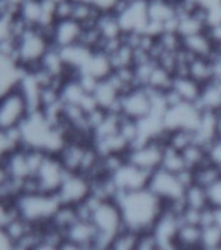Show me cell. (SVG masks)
I'll use <instances>...</instances> for the list:
<instances>
[{
	"mask_svg": "<svg viewBox=\"0 0 221 250\" xmlns=\"http://www.w3.org/2000/svg\"><path fill=\"white\" fill-rule=\"evenodd\" d=\"M116 202L121 210L126 232L134 234L150 233L163 214L165 205L148 188L121 193Z\"/></svg>",
	"mask_w": 221,
	"mask_h": 250,
	"instance_id": "obj_1",
	"label": "cell"
},
{
	"mask_svg": "<svg viewBox=\"0 0 221 250\" xmlns=\"http://www.w3.org/2000/svg\"><path fill=\"white\" fill-rule=\"evenodd\" d=\"M193 183V171L187 169L177 175L159 168L150 175L147 188L165 206H182L185 190Z\"/></svg>",
	"mask_w": 221,
	"mask_h": 250,
	"instance_id": "obj_2",
	"label": "cell"
},
{
	"mask_svg": "<svg viewBox=\"0 0 221 250\" xmlns=\"http://www.w3.org/2000/svg\"><path fill=\"white\" fill-rule=\"evenodd\" d=\"M51 47L50 38L38 27H31L22 37L16 39V60L23 70L33 72L39 68L42 59Z\"/></svg>",
	"mask_w": 221,
	"mask_h": 250,
	"instance_id": "obj_3",
	"label": "cell"
},
{
	"mask_svg": "<svg viewBox=\"0 0 221 250\" xmlns=\"http://www.w3.org/2000/svg\"><path fill=\"white\" fill-rule=\"evenodd\" d=\"M16 205L20 211V215L37 227L48 224L59 207L61 206L58 195L46 194V193L21 194L17 198Z\"/></svg>",
	"mask_w": 221,
	"mask_h": 250,
	"instance_id": "obj_4",
	"label": "cell"
},
{
	"mask_svg": "<svg viewBox=\"0 0 221 250\" xmlns=\"http://www.w3.org/2000/svg\"><path fill=\"white\" fill-rule=\"evenodd\" d=\"M154 93L151 90L137 86L121 95L117 112L125 119L140 121L154 112Z\"/></svg>",
	"mask_w": 221,
	"mask_h": 250,
	"instance_id": "obj_5",
	"label": "cell"
},
{
	"mask_svg": "<svg viewBox=\"0 0 221 250\" xmlns=\"http://www.w3.org/2000/svg\"><path fill=\"white\" fill-rule=\"evenodd\" d=\"M115 15L119 19L124 35L142 34L150 22L147 0H121Z\"/></svg>",
	"mask_w": 221,
	"mask_h": 250,
	"instance_id": "obj_6",
	"label": "cell"
},
{
	"mask_svg": "<svg viewBox=\"0 0 221 250\" xmlns=\"http://www.w3.org/2000/svg\"><path fill=\"white\" fill-rule=\"evenodd\" d=\"M202 116V109L194 103L180 102L168 105L163 113V125L165 132L175 130H190L195 132Z\"/></svg>",
	"mask_w": 221,
	"mask_h": 250,
	"instance_id": "obj_7",
	"label": "cell"
},
{
	"mask_svg": "<svg viewBox=\"0 0 221 250\" xmlns=\"http://www.w3.org/2000/svg\"><path fill=\"white\" fill-rule=\"evenodd\" d=\"M30 108L26 99L17 87L0 97V129L19 128L29 116Z\"/></svg>",
	"mask_w": 221,
	"mask_h": 250,
	"instance_id": "obj_8",
	"label": "cell"
},
{
	"mask_svg": "<svg viewBox=\"0 0 221 250\" xmlns=\"http://www.w3.org/2000/svg\"><path fill=\"white\" fill-rule=\"evenodd\" d=\"M69 172L62 166L61 160L55 154H47L44 160L38 168V171L33 177L37 181L39 193L56 194L64 183V180Z\"/></svg>",
	"mask_w": 221,
	"mask_h": 250,
	"instance_id": "obj_9",
	"label": "cell"
},
{
	"mask_svg": "<svg viewBox=\"0 0 221 250\" xmlns=\"http://www.w3.org/2000/svg\"><path fill=\"white\" fill-rule=\"evenodd\" d=\"M164 147H165L164 141L143 142V144L136 145L129 148V151L125 155V159L133 166L141 168L142 171L152 173L161 167Z\"/></svg>",
	"mask_w": 221,
	"mask_h": 250,
	"instance_id": "obj_10",
	"label": "cell"
},
{
	"mask_svg": "<svg viewBox=\"0 0 221 250\" xmlns=\"http://www.w3.org/2000/svg\"><path fill=\"white\" fill-rule=\"evenodd\" d=\"M56 195L61 205L78 206L91 195V180L82 173H68Z\"/></svg>",
	"mask_w": 221,
	"mask_h": 250,
	"instance_id": "obj_11",
	"label": "cell"
},
{
	"mask_svg": "<svg viewBox=\"0 0 221 250\" xmlns=\"http://www.w3.org/2000/svg\"><path fill=\"white\" fill-rule=\"evenodd\" d=\"M150 175L151 173L142 171L141 168L133 166L125 159L124 163L111 175V179H112L119 194H121V193H128V191L140 190V189L147 188Z\"/></svg>",
	"mask_w": 221,
	"mask_h": 250,
	"instance_id": "obj_12",
	"label": "cell"
},
{
	"mask_svg": "<svg viewBox=\"0 0 221 250\" xmlns=\"http://www.w3.org/2000/svg\"><path fill=\"white\" fill-rule=\"evenodd\" d=\"M85 27L76 20H61L56 21L52 29V46L58 48H66V47L78 44L81 41L82 33Z\"/></svg>",
	"mask_w": 221,
	"mask_h": 250,
	"instance_id": "obj_13",
	"label": "cell"
},
{
	"mask_svg": "<svg viewBox=\"0 0 221 250\" xmlns=\"http://www.w3.org/2000/svg\"><path fill=\"white\" fill-rule=\"evenodd\" d=\"M91 94L98 108L105 112H117L122 93L111 78L108 77L98 82Z\"/></svg>",
	"mask_w": 221,
	"mask_h": 250,
	"instance_id": "obj_14",
	"label": "cell"
},
{
	"mask_svg": "<svg viewBox=\"0 0 221 250\" xmlns=\"http://www.w3.org/2000/svg\"><path fill=\"white\" fill-rule=\"evenodd\" d=\"M169 91L179 102L197 104L202 91V85H199L198 82L194 81L187 74H176Z\"/></svg>",
	"mask_w": 221,
	"mask_h": 250,
	"instance_id": "obj_15",
	"label": "cell"
},
{
	"mask_svg": "<svg viewBox=\"0 0 221 250\" xmlns=\"http://www.w3.org/2000/svg\"><path fill=\"white\" fill-rule=\"evenodd\" d=\"M25 70L19 65L13 58L0 54V94L16 89Z\"/></svg>",
	"mask_w": 221,
	"mask_h": 250,
	"instance_id": "obj_16",
	"label": "cell"
},
{
	"mask_svg": "<svg viewBox=\"0 0 221 250\" xmlns=\"http://www.w3.org/2000/svg\"><path fill=\"white\" fill-rule=\"evenodd\" d=\"M182 50L191 58L204 59H211L216 52V48L207 34V31L182 38Z\"/></svg>",
	"mask_w": 221,
	"mask_h": 250,
	"instance_id": "obj_17",
	"label": "cell"
},
{
	"mask_svg": "<svg viewBox=\"0 0 221 250\" xmlns=\"http://www.w3.org/2000/svg\"><path fill=\"white\" fill-rule=\"evenodd\" d=\"M202 227L181 220L175 240L176 250H201Z\"/></svg>",
	"mask_w": 221,
	"mask_h": 250,
	"instance_id": "obj_18",
	"label": "cell"
},
{
	"mask_svg": "<svg viewBox=\"0 0 221 250\" xmlns=\"http://www.w3.org/2000/svg\"><path fill=\"white\" fill-rule=\"evenodd\" d=\"M197 105L203 112L221 113V82L211 81L202 86Z\"/></svg>",
	"mask_w": 221,
	"mask_h": 250,
	"instance_id": "obj_19",
	"label": "cell"
},
{
	"mask_svg": "<svg viewBox=\"0 0 221 250\" xmlns=\"http://www.w3.org/2000/svg\"><path fill=\"white\" fill-rule=\"evenodd\" d=\"M189 77L197 81L199 85H207L214 80V69L211 59L190 58L187 62L186 73Z\"/></svg>",
	"mask_w": 221,
	"mask_h": 250,
	"instance_id": "obj_20",
	"label": "cell"
},
{
	"mask_svg": "<svg viewBox=\"0 0 221 250\" xmlns=\"http://www.w3.org/2000/svg\"><path fill=\"white\" fill-rule=\"evenodd\" d=\"M95 26L100 33L103 42L116 41L124 37L119 19L115 13H105V15L99 16Z\"/></svg>",
	"mask_w": 221,
	"mask_h": 250,
	"instance_id": "obj_21",
	"label": "cell"
},
{
	"mask_svg": "<svg viewBox=\"0 0 221 250\" xmlns=\"http://www.w3.org/2000/svg\"><path fill=\"white\" fill-rule=\"evenodd\" d=\"M182 207L194 211H203L208 208L210 205H208V198H207L206 188L201 187L195 183L189 185L183 194Z\"/></svg>",
	"mask_w": 221,
	"mask_h": 250,
	"instance_id": "obj_22",
	"label": "cell"
},
{
	"mask_svg": "<svg viewBox=\"0 0 221 250\" xmlns=\"http://www.w3.org/2000/svg\"><path fill=\"white\" fill-rule=\"evenodd\" d=\"M181 152H182L187 169H190V171H195L197 168L202 167L203 164L208 163L206 146H203L199 142L191 144L189 147H186Z\"/></svg>",
	"mask_w": 221,
	"mask_h": 250,
	"instance_id": "obj_23",
	"label": "cell"
},
{
	"mask_svg": "<svg viewBox=\"0 0 221 250\" xmlns=\"http://www.w3.org/2000/svg\"><path fill=\"white\" fill-rule=\"evenodd\" d=\"M165 171L173 172V173H182V172L187 171L186 163L183 160L182 152L175 148L169 147L165 145L164 147V155H163V162H161V167ZM190 171V169H189Z\"/></svg>",
	"mask_w": 221,
	"mask_h": 250,
	"instance_id": "obj_24",
	"label": "cell"
},
{
	"mask_svg": "<svg viewBox=\"0 0 221 250\" xmlns=\"http://www.w3.org/2000/svg\"><path fill=\"white\" fill-rule=\"evenodd\" d=\"M201 250H221V227L218 222L202 227Z\"/></svg>",
	"mask_w": 221,
	"mask_h": 250,
	"instance_id": "obj_25",
	"label": "cell"
},
{
	"mask_svg": "<svg viewBox=\"0 0 221 250\" xmlns=\"http://www.w3.org/2000/svg\"><path fill=\"white\" fill-rule=\"evenodd\" d=\"M221 177L220 168L211 164L210 162L206 164H203L202 167L197 168L195 171H193V179L194 183L201 185L203 188H207L212 183H215L216 180Z\"/></svg>",
	"mask_w": 221,
	"mask_h": 250,
	"instance_id": "obj_26",
	"label": "cell"
},
{
	"mask_svg": "<svg viewBox=\"0 0 221 250\" xmlns=\"http://www.w3.org/2000/svg\"><path fill=\"white\" fill-rule=\"evenodd\" d=\"M138 234L130 233V232H122L120 236L115 238L109 250H136Z\"/></svg>",
	"mask_w": 221,
	"mask_h": 250,
	"instance_id": "obj_27",
	"label": "cell"
},
{
	"mask_svg": "<svg viewBox=\"0 0 221 250\" xmlns=\"http://www.w3.org/2000/svg\"><path fill=\"white\" fill-rule=\"evenodd\" d=\"M208 205L215 211L221 210V177L206 188Z\"/></svg>",
	"mask_w": 221,
	"mask_h": 250,
	"instance_id": "obj_28",
	"label": "cell"
},
{
	"mask_svg": "<svg viewBox=\"0 0 221 250\" xmlns=\"http://www.w3.org/2000/svg\"><path fill=\"white\" fill-rule=\"evenodd\" d=\"M73 0H59V1H56V8H55V17H56V21L72 19V17H73Z\"/></svg>",
	"mask_w": 221,
	"mask_h": 250,
	"instance_id": "obj_29",
	"label": "cell"
},
{
	"mask_svg": "<svg viewBox=\"0 0 221 250\" xmlns=\"http://www.w3.org/2000/svg\"><path fill=\"white\" fill-rule=\"evenodd\" d=\"M206 148L208 162L220 168L221 171V136L215 138L210 145H207Z\"/></svg>",
	"mask_w": 221,
	"mask_h": 250,
	"instance_id": "obj_30",
	"label": "cell"
},
{
	"mask_svg": "<svg viewBox=\"0 0 221 250\" xmlns=\"http://www.w3.org/2000/svg\"><path fill=\"white\" fill-rule=\"evenodd\" d=\"M89 3L100 15H105V13H115L121 0H89Z\"/></svg>",
	"mask_w": 221,
	"mask_h": 250,
	"instance_id": "obj_31",
	"label": "cell"
},
{
	"mask_svg": "<svg viewBox=\"0 0 221 250\" xmlns=\"http://www.w3.org/2000/svg\"><path fill=\"white\" fill-rule=\"evenodd\" d=\"M207 34L210 37V39L214 43L216 51L221 50V23L219 25H214V26L207 27Z\"/></svg>",
	"mask_w": 221,
	"mask_h": 250,
	"instance_id": "obj_32",
	"label": "cell"
},
{
	"mask_svg": "<svg viewBox=\"0 0 221 250\" xmlns=\"http://www.w3.org/2000/svg\"><path fill=\"white\" fill-rule=\"evenodd\" d=\"M197 4H198L199 9L204 12L221 8V0H197Z\"/></svg>",
	"mask_w": 221,
	"mask_h": 250,
	"instance_id": "obj_33",
	"label": "cell"
},
{
	"mask_svg": "<svg viewBox=\"0 0 221 250\" xmlns=\"http://www.w3.org/2000/svg\"><path fill=\"white\" fill-rule=\"evenodd\" d=\"M13 245L15 244L11 241V238L8 237L5 229L3 227H0V250H11Z\"/></svg>",
	"mask_w": 221,
	"mask_h": 250,
	"instance_id": "obj_34",
	"label": "cell"
},
{
	"mask_svg": "<svg viewBox=\"0 0 221 250\" xmlns=\"http://www.w3.org/2000/svg\"><path fill=\"white\" fill-rule=\"evenodd\" d=\"M33 250H59V248L58 246L48 245V244H46V242L40 241Z\"/></svg>",
	"mask_w": 221,
	"mask_h": 250,
	"instance_id": "obj_35",
	"label": "cell"
},
{
	"mask_svg": "<svg viewBox=\"0 0 221 250\" xmlns=\"http://www.w3.org/2000/svg\"><path fill=\"white\" fill-rule=\"evenodd\" d=\"M216 222H218L219 226L221 227V210L216 211Z\"/></svg>",
	"mask_w": 221,
	"mask_h": 250,
	"instance_id": "obj_36",
	"label": "cell"
},
{
	"mask_svg": "<svg viewBox=\"0 0 221 250\" xmlns=\"http://www.w3.org/2000/svg\"><path fill=\"white\" fill-rule=\"evenodd\" d=\"M76 3H83V1H89V0H73Z\"/></svg>",
	"mask_w": 221,
	"mask_h": 250,
	"instance_id": "obj_37",
	"label": "cell"
},
{
	"mask_svg": "<svg viewBox=\"0 0 221 250\" xmlns=\"http://www.w3.org/2000/svg\"><path fill=\"white\" fill-rule=\"evenodd\" d=\"M0 97H1V94H0Z\"/></svg>",
	"mask_w": 221,
	"mask_h": 250,
	"instance_id": "obj_38",
	"label": "cell"
}]
</instances>
